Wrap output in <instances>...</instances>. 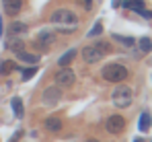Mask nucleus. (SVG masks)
Listing matches in <instances>:
<instances>
[{
    "mask_svg": "<svg viewBox=\"0 0 152 142\" xmlns=\"http://www.w3.org/2000/svg\"><path fill=\"white\" fill-rule=\"evenodd\" d=\"M51 23L56 27H76L78 25V17L68 8H58L51 13Z\"/></svg>",
    "mask_w": 152,
    "mask_h": 142,
    "instance_id": "obj_1",
    "label": "nucleus"
},
{
    "mask_svg": "<svg viewBox=\"0 0 152 142\" xmlns=\"http://www.w3.org/2000/svg\"><path fill=\"white\" fill-rule=\"evenodd\" d=\"M101 74H103V78L109 80V82H124L127 78V68L124 64L113 62V64H107V66L103 68Z\"/></svg>",
    "mask_w": 152,
    "mask_h": 142,
    "instance_id": "obj_2",
    "label": "nucleus"
},
{
    "mask_svg": "<svg viewBox=\"0 0 152 142\" xmlns=\"http://www.w3.org/2000/svg\"><path fill=\"white\" fill-rule=\"evenodd\" d=\"M111 99H113V105L115 107H129L132 105V99H134V91L127 87V85H119L115 91H113V95H111Z\"/></svg>",
    "mask_w": 152,
    "mask_h": 142,
    "instance_id": "obj_3",
    "label": "nucleus"
},
{
    "mask_svg": "<svg viewBox=\"0 0 152 142\" xmlns=\"http://www.w3.org/2000/svg\"><path fill=\"white\" fill-rule=\"evenodd\" d=\"M53 41H56L53 31L43 29V31H39V33H37V37H35V41H33V46L37 47V49H41V52H48V49L53 46Z\"/></svg>",
    "mask_w": 152,
    "mask_h": 142,
    "instance_id": "obj_4",
    "label": "nucleus"
},
{
    "mask_svg": "<svg viewBox=\"0 0 152 142\" xmlns=\"http://www.w3.org/2000/svg\"><path fill=\"white\" fill-rule=\"evenodd\" d=\"M60 99H62V87H58V85L48 87V89L43 91V95H41V101H43V105H48V107L58 105Z\"/></svg>",
    "mask_w": 152,
    "mask_h": 142,
    "instance_id": "obj_5",
    "label": "nucleus"
},
{
    "mask_svg": "<svg viewBox=\"0 0 152 142\" xmlns=\"http://www.w3.org/2000/svg\"><path fill=\"white\" fill-rule=\"evenodd\" d=\"M74 80H76L74 72L70 70V68H66V66L56 74V85H58V87H72Z\"/></svg>",
    "mask_w": 152,
    "mask_h": 142,
    "instance_id": "obj_6",
    "label": "nucleus"
},
{
    "mask_svg": "<svg viewBox=\"0 0 152 142\" xmlns=\"http://www.w3.org/2000/svg\"><path fill=\"white\" fill-rule=\"evenodd\" d=\"M107 132L109 134H119V132H124V128H126V119L121 118V116H111V118L107 119Z\"/></svg>",
    "mask_w": 152,
    "mask_h": 142,
    "instance_id": "obj_7",
    "label": "nucleus"
},
{
    "mask_svg": "<svg viewBox=\"0 0 152 142\" xmlns=\"http://www.w3.org/2000/svg\"><path fill=\"white\" fill-rule=\"evenodd\" d=\"M101 58H103V54L97 49V46H84V49H82V60L86 64H97Z\"/></svg>",
    "mask_w": 152,
    "mask_h": 142,
    "instance_id": "obj_8",
    "label": "nucleus"
},
{
    "mask_svg": "<svg viewBox=\"0 0 152 142\" xmlns=\"http://www.w3.org/2000/svg\"><path fill=\"white\" fill-rule=\"evenodd\" d=\"M2 6H4V13L15 17L19 15V10L23 8V0H2Z\"/></svg>",
    "mask_w": 152,
    "mask_h": 142,
    "instance_id": "obj_9",
    "label": "nucleus"
},
{
    "mask_svg": "<svg viewBox=\"0 0 152 142\" xmlns=\"http://www.w3.org/2000/svg\"><path fill=\"white\" fill-rule=\"evenodd\" d=\"M23 33H27L25 23H21V21L10 23V27H8V37H19V35H23Z\"/></svg>",
    "mask_w": 152,
    "mask_h": 142,
    "instance_id": "obj_10",
    "label": "nucleus"
},
{
    "mask_svg": "<svg viewBox=\"0 0 152 142\" xmlns=\"http://www.w3.org/2000/svg\"><path fill=\"white\" fill-rule=\"evenodd\" d=\"M43 126H45V130H48V132H60V130H62V119L56 118V116H51V118L45 119V124H43Z\"/></svg>",
    "mask_w": 152,
    "mask_h": 142,
    "instance_id": "obj_11",
    "label": "nucleus"
},
{
    "mask_svg": "<svg viewBox=\"0 0 152 142\" xmlns=\"http://www.w3.org/2000/svg\"><path fill=\"white\" fill-rule=\"evenodd\" d=\"M17 56H19V60L21 62H27V64H37L39 62V54H29V52H17Z\"/></svg>",
    "mask_w": 152,
    "mask_h": 142,
    "instance_id": "obj_12",
    "label": "nucleus"
},
{
    "mask_svg": "<svg viewBox=\"0 0 152 142\" xmlns=\"http://www.w3.org/2000/svg\"><path fill=\"white\" fill-rule=\"evenodd\" d=\"M6 47H8L10 52H21V49L25 47V41H23L21 37H10V39L6 41Z\"/></svg>",
    "mask_w": 152,
    "mask_h": 142,
    "instance_id": "obj_13",
    "label": "nucleus"
},
{
    "mask_svg": "<svg viewBox=\"0 0 152 142\" xmlns=\"http://www.w3.org/2000/svg\"><path fill=\"white\" fill-rule=\"evenodd\" d=\"M152 126V118L150 113H142L140 116V121H138V128H140V132H148Z\"/></svg>",
    "mask_w": 152,
    "mask_h": 142,
    "instance_id": "obj_14",
    "label": "nucleus"
},
{
    "mask_svg": "<svg viewBox=\"0 0 152 142\" xmlns=\"http://www.w3.org/2000/svg\"><path fill=\"white\" fill-rule=\"evenodd\" d=\"M126 8L129 10H134V13H140V10H144V0H126V2H121Z\"/></svg>",
    "mask_w": 152,
    "mask_h": 142,
    "instance_id": "obj_15",
    "label": "nucleus"
},
{
    "mask_svg": "<svg viewBox=\"0 0 152 142\" xmlns=\"http://www.w3.org/2000/svg\"><path fill=\"white\" fill-rule=\"evenodd\" d=\"M74 56H76V49H68V52H66V54H64V56H62V58L58 60V64H60V66L64 68V66H68V64H70V62L74 60Z\"/></svg>",
    "mask_w": 152,
    "mask_h": 142,
    "instance_id": "obj_16",
    "label": "nucleus"
},
{
    "mask_svg": "<svg viewBox=\"0 0 152 142\" xmlns=\"http://www.w3.org/2000/svg\"><path fill=\"white\" fill-rule=\"evenodd\" d=\"M19 66L12 62V60H4L2 64H0V74H10L12 70H17Z\"/></svg>",
    "mask_w": 152,
    "mask_h": 142,
    "instance_id": "obj_17",
    "label": "nucleus"
},
{
    "mask_svg": "<svg viewBox=\"0 0 152 142\" xmlns=\"http://www.w3.org/2000/svg\"><path fill=\"white\" fill-rule=\"evenodd\" d=\"M10 105H12V111H15V116H23V111H25V107H23V101L19 99V97H15L12 101H10Z\"/></svg>",
    "mask_w": 152,
    "mask_h": 142,
    "instance_id": "obj_18",
    "label": "nucleus"
},
{
    "mask_svg": "<svg viewBox=\"0 0 152 142\" xmlns=\"http://www.w3.org/2000/svg\"><path fill=\"white\" fill-rule=\"evenodd\" d=\"M138 46H140V49H142L144 54H148V52L152 49V39L150 37H142V39L138 41Z\"/></svg>",
    "mask_w": 152,
    "mask_h": 142,
    "instance_id": "obj_19",
    "label": "nucleus"
},
{
    "mask_svg": "<svg viewBox=\"0 0 152 142\" xmlns=\"http://www.w3.org/2000/svg\"><path fill=\"white\" fill-rule=\"evenodd\" d=\"M113 39H115L117 43L126 46V47H132V46H134V39H132V37H124V35H117V33H115V35H113Z\"/></svg>",
    "mask_w": 152,
    "mask_h": 142,
    "instance_id": "obj_20",
    "label": "nucleus"
},
{
    "mask_svg": "<svg viewBox=\"0 0 152 142\" xmlns=\"http://www.w3.org/2000/svg\"><path fill=\"white\" fill-rule=\"evenodd\" d=\"M35 72H37V66H35V64H33V66H29V68H25V70H23V74H21V76H23V80H29V78H31V76H35Z\"/></svg>",
    "mask_w": 152,
    "mask_h": 142,
    "instance_id": "obj_21",
    "label": "nucleus"
},
{
    "mask_svg": "<svg viewBox=\"0 0 152 142\" xmlns=\"http://www.w3.org/2000/svg\"><path fill=\"white\" fill-rule=\"evenodd\" d=\"M95 46H97V49H99V52H101L103 56H105V54H109V52H111V46H109V43H107V41H97V43H95Z\"/></svg>",
    "mask_w": 152,
    "mask_h": 142,
    "instance_id": "obj_22",
    "label": "nucleus"
},
{
    "mask_svg": "<svg viewBox=\"0 0 152 142\" xmlns=\"http://www.w3.org/2000/svg\"><path fill=\"white\" fill-rule=\"evenodd\" d=\"M101 33H103V25L101 23H95V27H93L86 35H88V37H97V35H101Z\"/></svg>",
    "mask_w": 152,
    "mask_h": 142,
    "instance_id": "obj_23",
    "label": "nucleus"
},
{
    "mask_svg": "<svg viewBox=\"0 0 152 142\" xmlns=\"http://www.w3.org/2000/svg\"><path fill=\"white\" fill-rule=\"evenodd\" d=\"M138 15H142L144 19H150V21H152V13H150V10H146V8H144V10H140Z\"/></svg>",
    "mask_w": 152,
    "mask_h": 142,
    "instance_id": "obj_24",
    "label": "nucleus"
},
{
    "mask_svg": "<svg viewBox=\"0 0 152 142\" xmlns=\"http://www.w3.org/2000/svg\"><path fill=\"white\" fill-rule=\"evenodd\" d=\"M82 6H84V8H86V10H88V8H91V6H93V0H82Z\"/></svg>",
    "mask_w": 152,
    "mask_h": 142,
    "instance_id": "obj_25",
    "label": "nucleus"
},
{
    "mask_svg": "<svg viewBox=\"0 0 152 142\" xmlns=\"http://www.w3.org/2000/svg\"><path fill=\"white\" fill-rule=\"evenodd\" d=\"M113 6L117 8V6H121V0H113Z\"/></svg>",
    "mask_w": 152,
    "mask_h": 142,
    "instance_id": "obj_26",
    "label": "nucleus"
},
{
    "mask_svg": "<svg viewBox=\"0 0 152 142\" xmlns=\"http://www.w3.org/2000/svg\"><path fill=\"white\" fill-rule=\"evenodd\" d=\"M0 37H2V15H0Z\"/></svg>",
    "mask_w": 152,
    "mask_h": 142,
    "instance_id": "obj_27",
    "label": "nucleus"
},
{
    "mask_svg": "<svg viewBox=\"0 0 152 142\" xmlns=\"http://www.w3.org/2000/svg\"><path fill=\"white\" fill-rule=\"evenodd\" d=\"M84 142H101V140H97V138H88V140H84Z\"/></svg>",
    "mask_w": 152,
    "mask_h": 142,
    "instance_id": "obj_28",
    "label": "nucleus"
},
{
    "mask_svg": "<svg viewBox=\"0 0 152 142\" xmlns=\"http://www.w3.org/2000/svg\"><path fill=\"white\" fill-rule=\"evenodd\" d=\"M134 142H142V138H136V140H134Z\"/></svg>",
    "mask_w": 152,
    "mask_h": 142,
    "instance_id": "obj_29",
    "label": "nucleus"
}]
</instances>
